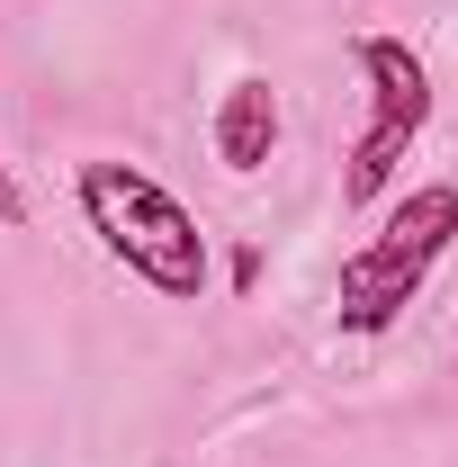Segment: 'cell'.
Here are the masks:
<instances>
[{
	"label": "cell",
	"mask_w": 458,
	"mask_h": 467,
	"mask_svg": "<svg viewBox=\"0 0 458 467\" xmlns=\"http://www.w3.org/2000/svg\"><path fill=\"white\" fill-rule=\"evenodd\" d=\"M450 243H458V180H422L396 216L342 261V279H333V324H342L350 342H378L404 306L422 296V279L450 261Z\"/></svg>",
	"instance_id": "obj_2"
},
{
	"label": "cell",
	"mask_w": 458,
	"mask_h": 467,
	"mask_svg": "<svg viewBox=\"0 0 458 467\" xmlns=\"http://www.w3.org/2000/svg\"><path fill=\"white\" fill-rule=\"evenodd\" d=\"M0 225H27V189L9 180V162H0Z\"/></svg>",
	"instance_id": "obj_5"
},
{
	"label": "cell",
	"mask_w": 458,
	"mask_h": 467,
	"mask_svg": "<svg viewBox=\"0 0 458 467\" xmlns=\"http://www.w3.org/2000/svg\"><path fill=\"white\" fill-rule=\"evenodd\" d=\"M359 72H369V126L342 162V207H378L413 135L432 126V72L404 36H359Z\"/></svg>",
	"instance_id": "obj_3"
},
{
	"label": "cell",
	"mask_w": 458,
	"mask_h": 467,
	"mask_svg": "<svg viewBox=\"0 0 458 467\" xmlns=\"http://www.w3.org/2000/svg\"><path fill=\"white\" fill-rule=\"evenodd\" d=\"M72 198H81V225L99 234V252L126 261V279H144V288L172 296V306H198L207 296V279H216L207 234H198V216L153 171H135V162H81Z\"/></svg>",
	"instance_id": "obj_1"
},
{
	"label": "cell",
	"mask_w": 458,
	"mask_h": 467,
	"mask_svg": "<svg viewBox=\"0 0 458 467\" xmlns=\"http://www.w3.org/2000/svg\"><path fill=\"white\" fill-rule=\"evenodd\" d=\"M207 135H216V162H225L234 180H252L270 153H279V81H270V72L225 81V99H216V117H207Z\"/></svg>",
	"instance_id": "obj_4"
}]
</instances>
